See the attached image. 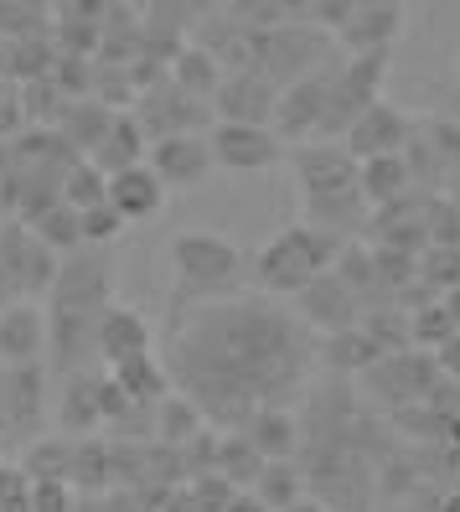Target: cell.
Wrapping results in <instances>:
<instances>
[{"label": "cell", "mask_w": 460, "mask_h": 512, "mask_svg": "<svg viewBox=\"0 0 460 512\" xmlns=\"http://www.w3.org/2000/svg\"><path fill=\"white\" fill-rule=\"evenodd\" d=\"M316 368V337L269 300H207L171 331V373L223 435H243L259 409H290Z\"/></svg>", "instance_id": "obj_1"}, {"label": "cell", "mask_w": 460, "mask_h": 512, "mask_svg": "<svg viewBox=\"0 0 460 512\" xmlns=\"http://www.w3.org/2000/svg\"><path fill=\"white\" fill-rule=\"evenodd\" d=\"M336 254H342V238L321 233L316 223H295V228L269 238V249L254 264V275L274 295H295V290L311 285L316 275H326V269L336 264Z\"/></svg>", "instance_id": "obj_2"}, {"label": "cell", "mask_w": 460, "mask_h": 512, "mask_svg": "<svg viewBox=\"0 0 460 512\" xmlns=\"http://www.w3.org/2000/svg\"><path fill=\"white\" fill-rule=\"evenodd\" d=\"M171 254L187 300H228L243 285V254L218 233H181Z\"/></svg>", "instance_id": "obj_3"}, {"label": "cell", "mask_w": 460, "mask_h": 512, "mask_svg": "<svg viewBox=\"0 0 460 512\" xmlns=\"http://www.w3.org/2000/svg\"><path fill=\"white\" fill-rule=\"evenodd\" d=\"M52 311H78V316H104L109 290H114V259L99 244L73 249V259L57 264L52 275Z\"/></svg>", "instance_id": "obj_4"}, {"label": "cell", "mask_w": 460, "mask_h": 512, "mask_svg": "<svg viewBox=\"0 0 460 512\" xmlns=\"http://www.w3.org/2000/svg\"><path fill=\"white\" fill-rule=\"evenodd\" d=\"M435 378H440V368H435V352H424V347L383 352L378 363H373V368L362 373L367 394H373V399H383L388 409H398V404H414V399H424L429 388H435Z\"/></svg>", "instance_id": "obj_5"}, {"label": "cell", "mask_w": 460, "mask_h": 512, "mask_svg": "<svg viewBox=\"0 0 460 512\" xmlns=\"http://www.w3.org/2000/svg\"><path fill=\"white\" fill-rule=\"evenodd\" d=\"M326 52V37L316 32H300V26H285V32H254V73H264L269 83H295L305 78Z\"/></svg>", "instance_id": "obj_6"}, {"label": "cell", "mask_w": 460, "mask_h": 512, "mask_svg": "<svg viewBox=\"0 0 460 512\" xmlns=\"http://www.w3.org/2000/svg\"><path fill=\"white\" fill-rule=\"evenodd\" d=\"M207 145H212V166H228V171H269L285 156V140L269 125H238V119H223L207 135Z\"/></svg>", "instance_id": "obj_7"}, {"label": "cell", "mask_w": 460, "mask_h": 512, "mask_svg": "<svg viewBox=\"0 0 460 512\" xmlns=\"http://www.w3.org/2000/svg\"><path fill=\"white\" fill-rule=\"evenodd\" d=\"M52 254H57V249H47L26 223L0 228V275H6L11 290H21V295L47 290L52 275H57V259H52Z\"/></svg>", "instance_id": "obj_8"}, {"label": "cell", "mask_w": 460, "mask_h": 512, "mask_svg": "<svg viewBox=\"0 0 460 512\" xmlns=\"http://www.w3.org/2000/svg\"><path fill=\"white\" fill-rule=\"evenodd\" d=\"M135 119H140L145 140L187 135V130H197L202 119H207V104H202V94H192V88H181L171 78V83H150V94H145V104H140Z\"/></svg>", "instance_id": "obj_9"}, {"label": "cell", "mask_w": 460, "mask_h": 512, "mask_svg": "<svg viewBox=\"0 0 460 512\" xmlns=\"http://www.w3.org/2000/svg\"><path fill=\"white\" fill-rule=\"evenodd\" d=\"M300 295V321L316 326V331H342V326H357L362 321V295L336 275V269H326V275H316Z\"/></svg>", "instance_id": "obj_10"}, {"label": "cell", "mask_w": 460, "mask_h": 512, "mask_svg": "<svg viewBox=\"0 0 460 512\" xmlns=\"http://www.w3.org/2000/svg\"><path fill=\"white\" fill-rule=\"evenodd\" d=\"M145 156H150V171L161 176V187H192V182H202V176L212 171V145L197 130L150 140Z\"/></svg>", "instance_id": "obj_11"}, {"label": "cell", "mask_w": 460, "mask_h": 512, "mask_svg": "<svg viewBox=\"0 0 460 512\" xmlns=\"http://www.w3.org/2000/svg\"><path fill=\"white\" fill-rule=\"evenodd\" d=\"M409 145V114L393 109V104H367L352 125H347V150L352 161H367V156H393V150Z\"/></svg>", "instance_id": "obj_12"}, {"label": "cell", "mask_w": 460, "mask_h": 512, "mask_svg": "<svg viewBox=\"0 0 460 512\" xmlns=\"http://www.w3.org/2000/svg\"><path fill=\"white\" fill-rule=\"evenodd\" d=\"M212 99H218V109H223V119H238V125H269L274 119V83L264 78V73H228L218 88H212Z\"/></svg>", "instance_id": "obj_13"}, {"label": "cell", "mask_w": 460, "mask_h": 512, "mask_svg": "<svg viewBox=\"0 0 460 512\" xmlns=\"http://www.w3.org/2000/svg\"><path fill=\"white\" fill-rule=\"evenodd\" d=\"M161 192H166V187H161V176L150 171L145 161L104 176V202H109L125 223H140V218L156 213V207H161Z\"/></svg>", "instance_id": "obj_14"}, {"label": "cell", "mask_w": 460, "mask_h": 512, "mask_svg": "<svg viewBox=\"0 0 460 512\" xmlns=\"http://www.w3.org/2000/svg\"><path fill=\"white\" fill-rule=\"evenodd\" d=\"M47 347V316L37 306H0V363H37Z\"/></svg>", "instance_id": "obj_15"}, {"label": "cell", "mask_w": 460, "mask_h": 512, "mask_svg": "<svg viewBox=\"0 0 460 512\" xmlns=\"http://www.w3.org/2000/svg\"><path fill=\"white\" fill-rule=\"evenodd\" d=\"M94 347L109 357V368H114V363H125V357L150 352V326H145L140 311L114 306V300H109L104 316H99V331H94Z\"/></svg>", "instance_id": "obj_16"}, {"label": "cell", "mask_w": 460, "mask_h": 512, "mask_svg": "<svg viewBox=\"0 0 460 512\" xmlns=\"http://www.w3.org/2000/svg\"><path fill=\"white\" fill-rule=\"evenodd\" d=\"M295 166H300L305 197L336 192V187H352L357 182V161H352L347 145H305V150H295Z\"/></svg>", "instance_id": "obj_17"}, {"label": "cell", "mask_w": 460, "mask_h": 512, "mask_svg": "<svg viewBox=\"0 0 460 512\" xmlns=\"http://www.w3.org/2000/svg\"><path fill=\"white\" fill-rule=\"evenodd\" d=\"M316 357L326 363V373H336V378H362L383 357V347L367 337L362 326H342V331H326V337L316 342Z\"/></svg>", "instance_id": "obj_18"}, {"label": "cell", "mask_w": 460, "mask_h": 512, "mask_svg": "<svg viewBox=\"0 0 460 512\" xmlns=\"http://www.w3.org/2000/svg\"><path fill=\"white\" fill-rule=\"evenodd\" d=\"M145 130H140V119H130V114H114L109 125H104V135L88 145V166H99L104 176L109 171H125V166H140L145 161Z\"/></svg>", "instance_id": "obj_19"}, {"label": "cell", "mask_w": 460, "mask_h": 512, "mask_svg": "<svg viewBox=\"0 0 460 512\" xmlns=\"http://www.w3.org/2000/svg\"><path fill=\"white\" fill-rule=\"evenodd\" d=\"M336 32L352 52H388V42L398 37V6H357Z\"/></svg>", "instance_id": "obj_20"}, {"label": "cell", "mask_w": 460, "mask_h": 512, "mask_svg": "<svg viewBox=\"0 0 460 512\" xmlns=\"http://www.w3.org/2000/svg\"><path fill=\"white\" fill-rule=\"evenodd\" d=\"M243 435L259 445L264 461H285V456H295V445H300V419L290 409H259Z\"/></svg>", "instance_id": "obj_21"}, {"label": "cell", "mask_w": 460, "mask_h": 512, "mask_svg": "<svg viewBox=\"0 0 460 512\" xmlns=\"http://www.w3.org/2000/svg\"><path fill=\"white\" fill-rule=\"evenodd\" d=\"M357 187L367 202H393L409 192V166H404V150H393V156H367L357 161Z\"/></svg>", "instance_id": "obj_22"}, {"label": "cell", "mask_w": 460, "mask_h": 512, "mask_svg": "<svg viewBox=\"0 0 460 512\" xmlns=\"http://www.w3.org/2000/svg\"><path fill=\"white\" fill-rule=\"evenodd\" d=\"M254 497L269 507V512H290L295 502H305V471L300 461H264L259 481H254Z\"/></svg>", "instance_id": "obj_23"}, {"label": "cell", "mask_w": 460, "mask_h": 512, "mask_svg": "<svg viewBox=\"0 0 460 512\" xmlns=\"http://www.w3.org/2000/svg\"><path fill=\"white\" fill-rule=\"evenodd\" d=\"M114 383L125 388V394H130L140 409H156V404L166 399V388H171V378L161 373V363H156L150 352L125 357V363H114Z\"/></svg>", "instance_id": "obj_24"}, {"label": "cell", "mask_w": 460, "mask_h": 512, "mask_svg": "<svg viewBox=\"0 0 460 512\" xmlns=\"http://www.w3.org/2000/svg\"><path fill=\"white\" fill-rule=\"evenodd\" d=\"M63 430L68 435H88L99 425V373H73L68 394H63Z\"/></svg>", "instance_id": "obj_25"}, {"label": "cell", "mask_w": 460, "mask_h": 512, "mask_svg": "<svg viewBox=\"0 0 460 512\" xmlns=\"http://www.w3.org/2000/svg\"><path fill=\"white\" fill-rule=\"evenodd\" d=\"M150 425H156V440L161 445H187L207 419L197 414V404L187 394H176V399H161L156 409H150Z\"/></svg>", "instance_id": "obj_26"}, {"label": "cell", "mask_w": 460, "mask_h": 512, "mask_svg": "<svg viewBox=\"0 0 460 512\" xmlns=\"http://www.w3.org/2000/svg\"><path fill=\"white\" fill-rule=\"evenodd\" d=\"M259 471H264V456H259V445L249 435H223L218 440V476H228L238 492L254 487Z\"/></svg>", "instance_id": "obj_27"}, {"label": "cell", "mask_w": 460, "mask_h": 512, "mask_svg": "<svg viewBox=\"0 0 460 512\" xmlns=\"http://www.w3.org/2000/svg\"><path fill=\"white\" fill-rule=\"evenodd\" d=\"M171 78L181 83V88H192V94H212V88L223 83V63L212 57L207 47H181L176 52V63H171Z\"/></svg>", "instance_id": "obj_28"}, {"label": "cell", "mask_w": 460, "mask_h": 512, "mask_svg": "<svg viewBox=\"0 0 460 512\" xmlns=\"http://www.w3.org/2000/svg\"><path fill=\"white\" fill-rule=\"evenodd\" d=\"M388 414H393L388 425H393L398 435H409L414 445H419V440H445V430H450V414L429 409L424 399H414V404H398V409H388Z\"/></svg>", "instance_id": "obj_29"}, {"label": "cell", "mask_w": 460, "mask_h": 512, "mask_svg": "<svg viewBox=\"0 0 460 512\" xmlns=\"http://www.w3.org/2000/svg\"><path fill=\"white\" fill-rule=\"evenodd\" d=\"M47 249H83V228H78V207H68V202H52L47 213L37 218V223H26Z\"/></svg>", "instance_id": "obj_30"}, {"label": "cell", "mask_w": 460, "mask_h": 512, "mask_svg": "<svg viewBox=\"0 0 460 512\" xmlns=\"http://www.w3.org/2000/svg\"><path fill=\"white\" fill-rule=\"evenodd\" d=\"M419 218H424V238H429V244L460 249V207H455L445 192L424 197V202H419Z\"/></svg>", "instance_id": "obj_31"}, {"label": "cell", "mask_w": 460, "mask_h": 512, "mask_svg": "<svg viewBox=\"0 0 460 512\" xmlns=\"http://www.w3.org/2000/svg\"><path fill=\"white\" fill-rule=\"evenodd\" d=\"M455 321H450V311L440 306V300H429V306H419V311H409V337H414V347H424V352H435L445 337H455Z\"/></svg>", "instance_id": "obj_32"}, {"label": "cell", "mask_w": 460, "mask_h": 512, "mask_svg": "<svg viewBox=\"0 0 460 512\" xmlns=\"http://www.w3.org/2000/svg\"><path fill=\"white\" fill-rule=\"evenodd\" d=\"M367 254H373L378 285H383L388 295H398V290H404L409 280H419V254H404V249H383V244H373Z\"/></svg>", "instance_id": "obj_33"}, {"label": "cell", "mask_w": 460, "mask_h": 512, "mask_svg": "<svg viewBox=\"0 0 460 512\" xmlns=\"http://www.w3.org/2000/svg\"><path fill=\"white\" fill-rule=\"evenodd\" d=\"M63 202L68 207H99L104 202V171L99 166H88V161H73L68 176H63Z\"/></svg>", "instance_id": "obj_34"}, {"label": "cell", "mask_w": 460, "mask_h": 512, "mask_svg": "<svg viewBox=\"0 0 460 512\" xmlns=\"http://www.w3.org/2000/svg\"><path fill=\"white\" fill-rule=\"evenodd\" d=\"M419 280L435 285L440 295L455 290V285H460V249H440V244L419 249Z\"/></svg>", "instance_id": "obj_35"}, {"label": "cell", "mask_w": 460, "mask_h": 512, "mask_svg": "<svg viewBox=\"0 0 460 512\" xmlns=\"http://www.w3.org/2000/svg\"><path fill=\"white\" fill-rule=\"evenodd\" d=\"M429 150H435V161L445 171V187L460 182V125H450V119H429Z\"/></svg>", "instance_id": "obj_36"}, {"label": "cell", "mask_w": 460, "mask_h": 512, "mask_svg": "<svg viewBox=\"0 0 460 512\" xmlns=\"http://www.w3.org/2000/svg\"><path fill=\"white\" fill-rule=\"evenodd\" d=\"M78 228H83V244L104 249V244H114V238L125 233V218H119L109 202H99V207H83V213H78Z\"/></svg>", "instance_id": "obj_37"}, {"label": "cell", "mask_w": 460, "mask_h": 512, "mask_svg": "<svg viewBox=\"0 0 460 512\" xmlns=\"http://www.w3.org/2000/svg\"><path fill=\"white\" fill-rule=\"evenodd\" d=\"M192 502H197V512H223L228 502H233V481L228 476H218V471H202V476H192Z\"/></svg>", "instance_id": "obj_38"}, {"label": "cell", "mask_w": 460, "mask_h": 512, "mask_svg": "<svg viewBox=\"0 0 460 512\" xmlns=\"http://www.w3.org/2000/svg\"><path fill=\"white\" fill-rule=\"evenodd\" d=\"M26 512H73L68 481H57V476L32 481V487H26Z\"/></svg>", "instance_id": "obj_39"}, {"label": "cell", "mask_w": 460, "mask_h": 512, "mask_svg": "<svg viewBox=\"0 0 460 512\" xmlns=\"http://www.w3.org/2000/svg\"><path fill=\"white\" fill-rule=\"evenodd\" d=\"M68 461H73L68 445H32V461H26V471H32V481H42V476L68 481Z\"/></svg>", "instance_id": "obj_40"}, {"label": "cell", "mask_w": 460, "mask_h": 512, "mask_svg": "<svg viewBox=\"0 0 460 512\" xmlns=\"http://www.w3.org/2000/svg\"><path fill=\"white\" fill-rule=\"evenodd\" d=\"M435 368H440L445 378H460V331H455V337H445V342L435 347Z\"/></svg>", "instance_id": "obj_41"}, {"label": "cell", "mask_w": 460, "mask_h": 512, "mask_svg": "<svg viewBox=\"0 0 460 512\" xmlns=\"http://www.w3.org/2000/svg\"><path fill=\"white\" fill-rule=\"evenodd\" d=\"M16 502H26V481H21V471H6V466H0V512L16 507Z\"/></svg>", "instance_id": "obj_42"}, {"label": "cell", "mask_w": 460, "mask_h": 512, "mask_svg": "<svg viewBox=\"0 0 460 512\" xmlns=\"http://www.w3.org/2000/svg\"><path fill=\"white\" fill-rule=\"evenodd\" d=\"M311 6H316V16H321L326 26H342V21L357 11V0H311Z\"/></svg>", "instance_id": "obj_43"}, {"label": "cell", "mask_w": 460, "mask_h": 512, "mask_svg": "<svg viewBox=\"0 0 460 512\" xmlns=\"http://www.w3.org/2000/svg\"><path fill=\"white\" fill-rule=\"evenodd\" d=\"M223 512H269V507H264L259 497H243V492H233V502H228Z\"/></svg>", "instance_id": "obj_44"}, {"label": "cell", "mask_w": 460, "mask_h": 512, "mask_svg": "<svg viewBox=\"0 0 460 512\" xmlns=\"http://www.w3.org/2000/svg\"><path fill=\"white\" fill-rule=\"evenodd\" d=\"M440 306H445V311H450V321H455V326H460V285H455V290H445V295H440Z\"/></svg>", "instance_id": "obj_45"}, {"label": "cell", "mask_w": 460, "mask_h": 512, "mask_svg": "<svg viewBox=\"0 0 460 512\" xmlns=\"http://www.w3.org/2000/svg\"><path fill=\"white\" fill-rule=\"evenodd\" d=\"M435 512H460V487L440 492V507H435Z\"/></svg>", "instance_id": "obj_46"}, {"label": "cell", "mask_w": 460, "mask_h": 512, "mask_svg": "<svg viewBox=\"0 0 460 512\" xmlns=\"http://www.w3.org/2000/svg\"><path fill=\"white\" fill-rule=\"evenodd\" d=\"M357 6H398V0H357Z\"/></svg>", "instance_id": "obj_47"}, {"label": "cell", "mask_w": 460, "mask_h": 512, "mask_svg": "<svg viewBox=\"0 0 460 512\" xmlns=\"http://www.w3.org/2000/svg\"><path fill=\"white\" fill-rule=\"evenodd\" d=\"M6 512H26V502H16V507H6Z\"/></svg>", "instance_id": "obj_48"}]
</instances>
